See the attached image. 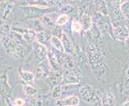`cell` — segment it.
Returning <instances> with one entry per match:
<instances>
[{
    "label": "cell",
    "mask_w": 129,
    "mask_h": 106,
    "mask_svg": "<svg viewBox=\"0 0 129 106\" xmlns=\"http://www.w3.org/2000/svg\"><path fill=\"white\" fill-rule=\"evenodd\" d=\"M32 47V52L35 59L39 64L45 61L47 56V47L44 44L38 42L37 40L34 41L31 43Z\"/></svg>",
    "instance_id": "6"
},
{
    "label": "cell",
    "mask_w": 129,
    "mask_h": 106,
    "mask_svg": "<svg viewBox=\"0 0 129 106\" xmlns=\"http://www.w3.org/2000/svg\"><path fill=\"white\" fill-rule=\"evenodd\" d=\"M2 44L6 52L14 57L15 59H23L25 56V47L23 45L16 43L8 35L3 36Z\"/></svg>",
    "instance_id": "1"
},
{
    "label": "cell",
    "mask_w": 129,
    "mask_h": 106,
    "mask_svg": "<svg viewBox=\"0 0 129 106\" xmlns=\"http://www.w3.org/2000/svg\"><path fill=\"white\" fill-rule=\"evenodd\" d=\"M0 31L5 35H8L12 31L11 25L7 22L6 20H3V23L0 24Z\"/></svg>",
    "instance_id": "28"
},
{
    "label": "cell",
    "mask_w": 129,
    "mask_h": 106,
    "mask_svg": "<svg viewBox=\"0 0 129 106\" xmlns=\"http://www.w3.org/2000/svg\"><path fill=\"white\" fill-rule=\"evenodd\" d=\"M61 40H62V43H63L64 52L68 53V54H71V55L75 54V47L73 46V43L68 35V34L65 32H63V35H62Z\"/></svg>",
    "instance_id": "13"
},
{
    "label": "cell",
    "mask_w": 129,
    "mask_h": 106,
    "mask_svg": "<svg viewBox=\"0 0 129 106\" xmlns=\"http://www.w3.org/2000/svg\"><path fill=\"white\" fill-rule=\"evenodd\" d=\"M75 10H76V7L75 5V3L68 4V5H66L63 7H61L60 9H59V11L63 12V14H68V13L73 12Z\"/></svg>",
    "instance_id": "30"
},
{
    "label": "cell",
    "mask_w": 129,
    "mask_h": 106,
    "mask_svg": "<svg viewBox=\"0 0 129 106\" xmlns=\"http://www.w3.org/2000/svg\"><path fill=\"white\" fill-rule=\"evenodd\" d=\"M71 3H74L73 0H55V4L57 7V9L59 10L61 7H63L66 5H68V4Z\"/></svg>",
    "instance_id": "31"
},
{
    "label": "cell",
    "mask_w": 129,
    "mask_h": 106,
    "mask_svg": "<svg viewBox=\"0 0 129 106\" xmlns=\"http://www.w3.org/2000/svg\"><path fill=\"white\" fill-rule=\"evenodd\" d=\"M23 91H24V93L30 97L36 96L38 94V91L36 88L33 87L32 85H29V84H26V85H23Z\"/></svg>",
    "instance_id": "22"
},
{
    "label": "cell",
    "mask_w": 129,
    "mask_h": 106,
    "mask_svg": "<svg viewBox=\"0 0 129 106\" xmlns=\"http://www.w3.org/2000/svg\"><path fill=\"white\" fill-rule=\"evenodd\" d=\"M12 11V4L6 2L2 3V6L0 7V19L2 20H7L10 16Z\"/></svg>",
    "instance_id": "16"
},
{
    "label": "cell",
    "mask_w": 129,
    "mask_h": 106,
    "mask_svg": "<svg viewBox=\"0 0 129 106\" xmlns=\"http://www.w3.org/2000/svg\"><path fill=\"white\" fill-rule=\"evenodd\" d=\"M108 16L110 18L112 28H116L120 25L126 24V20L124 19L119 7L112 4L110 7H108Z\"/></svg>",
    "instance_id": "4"
},
{
    "label": "cell",
    "mask_w": 129,
    "mask_h": 106,
    "mask_svg": "<svg viewBox=\"0 0 129 106\" xmlns=\"http://www.w3.org/2000/svg\"><path fill=\"white\" fill-rule=\"evenodd\" d=\"M6 2H7V0H0V3H6Z\"/></svg>",
    "instance_id": "38"
},
{
    "label": "cell",
    "mask_w": 129,
    "mask_h": 106,
    "mask_svg": "<svg viewBox=\"0 0 129 106\" xmlns=\"http://www.w3.org/2000/svg\"><path fill=\"white\" fill-rule=\"evenodd\" d=\"M79 94L86 103L91 104H101L102 95L91 85H84L79 88Z\"/></svg>",
    "instance_id": "2"
},
{
    "label": "cell",
    "mask_w": 129,
    "mask_h": 106,
    "mask_svg": "<svg viewBox=\"0 0 129 106\" xmlns=\"http://www.w3.org/2000/svg\"><path fill=\"white\" fill-rule=\"evenodd\" d=\"M87 32H90L91 36L92 37V39H95V40H100L101 39V32L100 31V29L97 28V26L93 23L91 28H90V30H88Z\"/></svg>",
    "instance_id": "24"
},
{
    "label": "cell",
    "mask_w": 129,
    "mask_h": 106,
    "mask_svg": "<svg viewBox=\"0 0 129 106\" xmlns=\"http://www.w3.org/2000/svg\"><path fill=\"white\" fill-rule=\"evenodd\" d=\"M70 28H71V31L74 33H79L83 31L80 22L75 19H72V23H70Z\"/></svg>",
    "instance_id": "26"
},
{
    "label": "cell",
    "mask_w": 129,
    "mask_h": 106,
    "mask_svg": "<svg viewBox=\"0 0 129 106\" xmlns=\"http://www.w3.org/2000/svg\"><path fill=\"white\" fill-rule=\"evenodd\" d=\"M19 74L21 77V79L23 80V81H25L27 84H30L34 81L35 79V74L30 71H25L23 70L22 68L19 69Z\"/></svg>",
    "instance_id": "19"
},
{
    "label": "cell",
    "mask_w": 129,
    "mask_h": 106,
    "mask_svg": "<svg viewBox=\"0 0 129 106\" xmlns=\"http://www.w3.org/2000/svg\"><path fill=\"white\" fill-rule=\"evenodd\" d=\"M51 68L49 65L48 62L47 65L43 64V62L39 64V67L35 69V76H36L39 79H42V78H45V77H48L51 74Z\"/></svg>",
    "instance_id": "12"
},
{
    "label": "cell",
    "mask_w": 129,
    "mask_h": 106,
    "mask_svg": "<svg viewBox=\"0 0 129 106\" xmlns=\"http://www.w3.org/2000/svg\"><path fill=\"white\" fill-rule=\"evenodd\" d=\"M52 36L51 31L48 28H45L36 33V40L45 45L46 43L50 42L51 37Z\"/></svg>",
    "instance_id": "15"
},
{
    "label": "cell",
    "mask_w": 129,
    "mask_h": 106,
    "mask_svg": "<svg viewBox=\"0 0 129 106\" xmlns=\"http://www.w3.org/2000/svg\"><path fill=\"white\" fill-rule=\"evenodd\" d=\"M1 6H2V3H0V7H1Z\"/></svg>",
    "instance_id": "40"
},
{
    "label": "cell",
    "mask_w": 129,
    "mask_h": 106,
    "mask_svg": "<svg viewBox=\"0 0 129 106\" xmlns=\"http://www.w3.org/2000/svg\"><path fill=\"white\" fill-rule=\"evenodd\" d=\"M58 16H59L58 13L54 11L46 13L41 18H39V20H40V22L44 26V28L46 26L47 28L49 29V28H52L55 25V21Z\"/></svg>",
    "instance_id": "9"
},
{
    "label": "cell",
    "mask_w": 129,
    "mask_h": 106,
    "mask_svg": "<svg viewBox=\"0 0 129 106\" xmlns=\"http://www.w3.org/2000/svg\"><path fill=\"white\" fill-rule=\"evenodd\" d=\"M119 8H120V11L124 17V19L126 20V23L129 24V1L127 0L123 3H122L119 6Z\"/></svg>",
    "instance_id": "23"
},
{
    "label": "cell",
    "mask_w": 129,
    "mask_h": 106,
    "mask_svg": "<svg viewBox=\"0 0 129 106\" xmlns=\"http://www.w3.org/2000/svg\"><path fill=\"white\" fill-rule=\"evenodd\" d=\"M125 1H127V0H114L113 4H114V5H115V6L119 7L122 3H123Z\"/></svg>",
    "instance_id": "34"
},
{
    "label": "cell",
    "mask_w": 129,
    "mask_h": 106,
    "mask_svg": "<svg viewBox=\"0 0 129 106\" xmlns=\"http://www.w3.org/2000/svg\"><path fill=\"white\" fill-rule=\"evenodd\" d=\"M22 1H24V0H7L8 3H10L11 4H15V3H19Z\"/></svg>",
    "instance_id": "35"
},
{
    "label": "cell",
    "mask_w": 129,
    "mask_h": 106,
    "mask_svg": "<svg viewBox=\"0 0 129 106\" xmlns=\"http://www.w3.org/2000/svg\"><path fill=\"white\" fill-rule=\"evenodd\" d=\"M82 79L81 72L78 68H73L72 69L66 70L63 76V83L67 85H77Z\"/></svg>",
    "instance_id": "5"
},
{
    "label": "cell",
    "mask_w": 129,
    "mask_h": 106,
    "mask_svg": "<svg viewBox=\"0 0 129 106\" xmlns=\"http://www.w3.org/2000/svg\"><path fill=\"white\" fill-rule=\"evenodd\" d=\"M24 104H25V100L22 98H17L13 102L14 106H23Z\"/></svg>",
    "instance_id": "33"
},
{
    "label": "cell",
    "mask_w": 129,
    "mask_h": 106,
    "mask_svg": "<svg viewBox=\"0 0 129 106\" xmlns=\"http://www.w3.org/2000/svg\"><path fill=\"white\" fill-rule=\"evenodd\" d=\"M63 94V85H55L51 91V96L53 98H58V97L61 96Z\"/></svg>",
    "instance_id": "27"
},
{
    "label": "cell",
    "mask_w": 129,
    "mask_h": 106,
    "mask_svg": "<svg viewBox=\"0 0 129 106\" xmlns=\"http://www.w3.org/2000/svg\"><path fill=\"white\" fill-rule=\"evenodd\" d=\"M63 74L59 71V72H54V73L51 74L48 77L50 81L53 85H61L63 83Z\"/></svg>",
    "instance_id": "21"
},
{
    "label": "cell",
    "mask_w": 129,
    "mask_h": 106,
    "mask_svg": "<svg viewBox=\"0 0 129 106\" xmlns=\"http://www.w3.org/2000/svg\"><path fill=\"white\" fill-rule=\"evenodd\" d=\"M51 7L49 8H44V7H35V6H23L20 9L23 11L25 17L26 19H36L41 18L43 15L46 13L51 12L49 11Z\"/></svg>",
    "instance_id": "3"
},
{
    "label": "cell",
    "mask_w": 129,
    "mask_h": 106,
    "mask_svg": "<svg viewBox=\"0 0 129 106\" xmlns=\"http://www.w3.org/2000/svg\"><path fill=\"white\" fill-rule=\"evenodd\" d=\"M79 98L77 96H69L63 99L56 100V106H79Z\"/></svg>",
    "instance_id": "11"
},
{
    "label": "cell",
    "mask_w": 129,
    "mask_h": 106,
    "mask_svg": "<svg viewBox=\"0 0 129 106\" xmlns=\"http://www.w3.org/2000/svg\"><path fill=\"white\" fill-rule=\"evenodd\" d=\"M51 31V35L53 36H56L59 39H61L62 35H63V32H64V30L63 29V26H57V25H55L53 26Z\"/></svg>",
    "instance_id": "29"
},
{
    "label": "cell",
    "mask_w": 129,
    "mask_h": 106,
    "mask_svg": "<svg viewBox=\"0 0 129 106\" xmlns=\"http://www.w3.org/2000/svg\"><path fill=\"white\" fill-rule=\"evenodd\" d=\"M129 36V29L126 24H123L116 28H112V37L115 40L125 43Z\"/></svg>",
    "instance_id": "7"
},
{
    "label": "cell",
    "mask_w": 129,
    "mask_h": 106,
    "mask_svg": "<svg viewBox=\"0 0 129 106\" xmlns=\"http://www.w3.org/2000/svg\"><path fill=\"white\" fill-rule=\"evenodd\" d=\"M46 1L47 2V3H49L51 4V5H54L55 4V0H46Z\"/></svg>",
    "instance_id": "36"
},
{
    "label": "cell",
    "mask_w": 129,
    "mask_h": 106,
    "mask_svg": "<svg viewBox=\"0 0 129 106\" xmlns=\"http://www.w3.org/2000/svg\"><path fill=\"white\" fill-rule=\"evenodd\" d=\"M2 39H3V35L0 34V43H2Z\"/></svg>",
    "instance_id": "39"
},
{
    "label": "cell",
    "mask_w": 129,
    "mask_h": 106,
    "mask_svg": "<svg viewBox=\"0 0 129 106\" xmlns=\"http://www.w3.org/2000/svg\"><path fill=\"white\" fill-rule=\"evenodd\" d=\"M95 12L104 15H108V6L105 0H92Z\"/></svg>",
    "instance_id": "14"
},
{
    "label": "cell",
    "mask_w": 129,
    "mask_h": 106,
    "mask_svg": "<svg viewBox=\"0 0 129 106\" xmlns=\"http://www.w3.org/2000/svg\"><path fill=\"white\" fill-rule=\"evenodd\" d=\"M122 106H129V100L126 101V102H124V103L122 104Z\"/></svg>",
    "instance_id": "37"
},
{
    "label": "cell",
    "mask_w": 129,
    "mask_h": 106,
    "mask_svg": "<svg viewBox=\"0 0 129 106\" xmlns=\"http://www.w3.org/2000/svg\"><path fill=\"white\" fill-rule=\"evenodd\" d=\"M70 21V16L68 14H61L57 17L55 21V25L63 26L67 23H68Z\"/></svg>",
    "instance_id": "25"
},
{
    "label": "cell",
    "mask_w": 129,
    "mask_h": 106,
    "mask_svg": "<svg viewBox=\"0 0 129 106\" xmlns=\"http://www.w3.org/2000/svg\"><path fill=\"white\" fill-rule=\"evenodd\" d=\"M50 43L54 49L59 51H61V52H64L63 43H62L61 39L58 38L56 36H53L52 35L50 39Z\"/></svg>",
    "instance_id": "20"
},
{
    "label": "cell",
    "mask_w": 129,
    "mask_h": 106,
    "mask_svg": "<svg viewBox=\"0 0 129 106\" xmlns=\"http://www.w3.org/2000/svg\"><path fill=\"white\" fill-rule=\"evenodd\" d=\"M47 62L52 71L54 72H59L61 70L62 66L60 65L58 58L55 53L54 50H51V51H47Z\"/></svg>",
    "instance_id": "10"
},
{
    "label": "cell",
    "mask_w": 129,
    "mask_h": 106,
    "mask_svg": "<svg viewBox=\"0 0 129 106\" xmlns=\"http://www.w3.org/2000/svg\"><path fill=\"white\" fill-rule=\"evenodd\" d=\"M102 106H115V96L112 92H105L101 97Z\"/></svg>",
    "instance_id": "18"
},
{
    "label": "cell",
    "mask_w": 129,
    "mask_h": 106,
    "mask_svg": "<svg viewBox=\"0 0 129 106\" xmlns=\"http://www.w3.org/2000/svg\"><path fill=\"white\" fill-rule=\"evenodd\" d=\"M125 92L127 94H129V67L127 70L125 76Z\"/></svg>",
    "instance_id": "32"
},
{
    "label": "cell",
    "mask_w": 129,
    "mask_h": 106,
    "mask_svg": "<svg viewBox=\"0 0 129 106\" xmlns=\"http://www.w3.org/2000/svg\"><path fill=\"white\" fill-rule=\"evenodd\" d=\"M12 30L15 31V32H19L23 38L24 39V40L26 41V43H30L31 44L34 41L36 40V32L33 31L30 28H13Z\"/></svg>",
    "instance_id": "8"
},
{
    "label": "cell",
    "mask_w": 129,
    "mask_h": 106,
    "mask_svg": "<svg viewBox=\"0 0 129 106\" xmlns=\"http://www.w3.org/2000/svg\"><path fill=\"white\" fill-rule=\"evenodd\" d=\"M79 21L80 22L83 31H84V32H87L88 30H90V28L92 26V23H93L91 17L88 14H87V13H84V14H83L80 17H79Z\"/></svg>",
    "instance_id": "17"
}]
</instances>
